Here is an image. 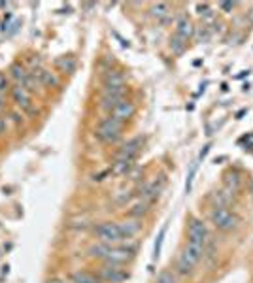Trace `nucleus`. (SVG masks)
I'll use <instances>...</instances> for the list:
<instances>
[{"instance_id":"nucleus-11","label":"nucleus","mask_w":253,"mask_h":283,"mask_svg":"<svg viewBox=\"0 0 253 283\" xmlns=\"http://www.w3.org/2000/svg\"><path fill=\"white\" fill-rule=\"evenodd\" d=\"M119 231H121L123 240H130V238H134L142 231V223L138 219H129L125 223H119Z\"/></svg>"},{"instance_id":"nucleus-31","label":"nucleus","mask_w":253,"mask_h":283,"mask_svg":"<svg viewBox=\"0 0 253 283\" xmlns=\"http://www.w3.org/2000/svg\"><path fill=\"white\" fill-rule=\"evenodd\" d=\"M47 283H66V279H61V277H55V279H49Z\"/></svg>"},{"instance_id":"nucleus-26","label":"nucleus","mask_w":253,"mask_h":283,"mask_svg":"<svg viewBox=\"0 0 253 283\" xmlns=\"http://www.w3.org/2000/svg\"><path fill=\"white\" fill-rule=\"evenodd\" d=\"M197 10H199L200 15H210V6H206V4H199Z\"/></svg>"},{"instance_id":"nucleus-7","label":"nucleus","mask_w":253,"mask_h":283,"mask_svg":"<svg viewBox=\"0 0 253 283\" xmlns=\"http://www.w3.org/2000/svg\"><path fill=\"white\" fill-rule=\"evenodd\" d=\"M123 99H125V87L104 89V95H102V99H100V108L104 111H112Z\"/></svg>"},{"instance_id":"nucleus-30","label":"nucleus","mask_w":253,"mask_h":283,"mask_svg":"<svg viewBox=\"0 0 253 283\" xmlns=\"http://www.w3.org/2000/svg\"><path fill=\"white\" fill-rule=\"evenodd\" d=\"M208 151H210V145H206V147H204V149L200 151V155H199V159H200V161H202V159H204V157L208 155Z\"/></svg>"},{"instance_id":"nucleus-1","label":"nucleus","mask_w":253,"mask_h":283,"mask_svg":"<svg viewBox=\"0 0 253 283\" xmlns=\"http://www.w3.org/2000/svg\"><path fill=\"white\" fill-rule=\"evenodd\" d=\"M202 253H204V248L202 246H197V243H191L187 242L185 249L182 251V255L178 257V272L182 274V276H187L193 272V268L199 265V260L202 259Z\"/></svg>"},{"instance_id":"nucleus-23","label":"nucleus","mask_w":253,"mask_h":283,"mask_svg":"<svg viewBox=\"0 0 253 283\" xmlns=\"http://www.w3.org/2000/svg\"><path fill=\"white\" fill-rule=\"evenodd\" d=\"M194 172H197V162H194L193 166H191V172H189V178H187V183H185V191H191V187H193V179H194Z\"/></svg>"},{"instance_id":"nucleus-20","label":"nucleus","mask_w":253,"mask_h":283,"mask_svg":"<svg viewBox=\"0 0 253 283\" xmlns=\"http://www.w3.org/2000/svg\"><path fill=\"white\" fill-rule=\"evenodd\" d=\"M165 232L166 229H161L159 236H157V242H155V248H153V259H157L161 255V248H163V242H165Z\"/></svg>"},{"instance_id":"nucleus-15","label":"nucleus","mask_w":253,"mask_h":283,"mask_svg":"<svg viewBox=\"0 0 253 283\" xmlns=\"http://www.w3.org/2000/svg\"><path fill=\"white\" fill-rule=\"evenodd\" d=\"M55 64H57V68L61 70V72H74L76 70V59L72 57V55H65V57H59L57 61H55Z\"/></svg>"},{"instance_id":"nucleus-6","label":"nucleus","mask_w":253,"mask_h":283,"mask_svg":"<svg viewBox=\"0 0 253 283\" xmlns=\"http://www.w3.org/2000/svg\"><path fill=\"white\" fill-rule=\"evenodd\" d=\"M12 99L21 111H25V114H34V106H32V100H30L29 89H25L23 85L12 87Z\"/></svg>"},{"instance_id":"nucleus-22","label":"nucleus","mask_w":253,"mask_h":283,"mask_svg":"<svg viewBox=\"0 0 253 283\" xmlns=\"http://www.w3.org/2000/svg\"><path fill=\"white\" fill-rule=\"evenodd\" d=\"M185 44H187V42L185 40H182V38H180V36H174V38H172V49H174V53H182L183 49H185Z\"/></svg>"},{"instance_id":"nucleus-12","label":"nucleus","mask_w":253,"mask_h":283,"mask_svg":"<svg viewBox=\"0 0 253 283\" xmlns=\"http://www.w3.org/2000/svg\"><path fill=\"white\" fill-rule=\"evenodd\" d=\"M125 87V76L118 70H108L104 76V89H118Z\"/></svg>"},{"instance_id":"nucleus-29","label":"nucleus","mask_w":253,"mask_h":283,"mask_svg":"<svg viewBox=\"0 0 253 283\" xmlns=\"http://www.w3.org/2000/svg\"><path fill=\"white\" fill-rule=\"evenodd\" d=\"M221 8H223L225 12H229V10H232V8H235V4H232V2H223V4H221Z\"/></svg>"},{"instance_id":"nucleus-27","label":"nucleus","mask_w":253,"mask_h":283,"mask_svg":"<svg viewBox=\"0 0 253 283\" xmlns=\"http://www.w3.org/2000/svg\"><path fill=\"white\" fill-rule=\"evenodd\" d=\"M10 119H12L13 123H19L21 119H23V114H17V111H13L12 116H10Z\"/></svg>"},{"instance_id":"nucleus-2","label":"nucleus","mask_w":253,"mask_h":283,"mask_svg":"<svg viewBox=\"0 0 253 283\" xmlns=\"http://www.w3.org/2000/svg\"><path fill=\"white\" fill-rule=\"evenodd\" d=\"M121 128H123V123H119L118 119H113L112 116L104 117V119L99 123V127H96V138L106 142V144H113V142H118L119 136H121Z\"/></svg>"},{"instance_id":"nucleus-17","label":"nucleus","mask_w":253,"mask_h":283,"mask_svg":"<svg viewBox=\"0 0 253 283\" xmlns=\"http://www.w3.org/2000/svg\"><path fill=\"white\" fill-rule=\"evenodd\" d=\"M10 72H12L13 80H17L19 83H23V80L27 78V74H29V72H25V68L21 64H13L12 68H10Z\"/></svg>"},{"instance_id":"nucleus-24","label":"nucleus","mask_w":253,"mask_h":283,"mask_svg":"<svg viewBox=\"0 0 253 283\" xmlns=\"http://www.w3.org/2000/svg\"><path fill=\"white\" fill-rule=\"evenodd\" d=\"M6 130H8V117L0 116V136L6 134Z\"/></svg>"},{"instance_id":"nucleus-8","label":"nucleus","mask_w":253,"mask_h":283,"mask_svg":"<svg viewBox=\"0 0 253 283\" xmlns=\"http://www.w3.org/2000/svg\"><path fill=\"white\" fill-rule=\"evenodd\" d=\"M187 236H189V242L191 243H197V246H202V248H204L206 238H208L206 225H204L200 219H191V223H189Z\"/></svg>"},{"instance_id":"nucleus-9","label":"nucleus","mask_w":253,"mask_h":283,"mask_svg":"<svg viewBox=\"0 0 253 283\" xmlns=\"http://www.w3.org/2000/svg\"><path fill=\"white\" fill-rule=\"evenodd\" d=\"M142 144H144V140H142V138H132L130 142H127V144H125L123 147H121V151H119L118 161L132 162V161H134V157L138 155V153H140Z\"/></svg>"},{"instance_id":"nucleus-32","label":"nucleus","mask_w":253,"mask_h":283,"mask_svg":"<svg viewBox=\"0 0 253 283\" xmlns=\"http://www.w3.org/2000/svg\"><path fill=\"white\" fill-rule=\"evenodd\" d=\"M2 110H4V99L0 97V114H2Z\"/></svg>"},{"instance_id":"nucleus-4","label":"nucleus","mask_w":253,"mask_h":283,"mask_svg":"<svg viewBox=\"0 0 253 283\" xmlns=\"http://www.w3.org/2000/svg\"><path fill=\"white\" fill-rule=\"evenodd\" d=\"M210 217H212L213 227L225 232L232 231V229H236V225H238V217H236L232 212H229L227 208H216Z\"/></svg>"},{"instance_id":"nucleus-13","label":"nucleus","mask_w":253,"mask_h":283,"mask_svg":"<svg viewBox=\"0 0 253 283\" xmlns=\"http://www.w3.org/2000/svg\"><path fill=\"white\" fill-rule=\"evenodd\" d=\"M194 34V27L187 17H180L176 23V36H180L182 40L187 42L191 36Z\"/></svg>"},{"instance_id":"nucleus-3","label":"nucleus","mask_w":253,"mask_h":283,"mask_svg":"<svg viewBox=\"0 0 253 283\" xmlns=\"http://www.w3.org/2000/svg\"><path fill=\"white\" fill-rule=\"evenodd\" d=\"M94 234L100 240V243H106V246H119L123 242L119 225H115V223H102L94 229Z\"/></svg>"},{"instance_id":"nucleus-10","label":"nucleus","mask_w":253,"mask_h":283,"mask_svg":"<svg viewBox=\"0 0 253 283\" xmlns=\"http://www.w3.org/2000/svg\"><path fill=\"white\" fill-rule=\"evenodd\" d=\"M110 116H112L113 119H118L119 123L129 121L130 117L134 116V104H132L130 100L123 99L118 106H115V108H113L112 111H110Z\"/></svg>"},{"instance_id":"nucleus-21","label":"nucleus","mask_w":253,"mask_h":283,"mask_svg":"<svg viewBox=\"0 0 253 283\" xmlns=\"http://www.w3.org/2000/svg\"><path fill=\"white\" fill-rule=\"evenodd\" d=\"M157 283H176V276L170 270L161 272L159 277H157Z\"/></svg>"},{"instance_id":"nucleus-25","label":"nucleus","mask_w":253,"mask_h":283,"mask_svg":"<svg viewBox=\"0 0 253 283\" xmlns=\"http://www.w3.org/2000/svg\"><path fill=\"white\" fill-rule=\"evenodd\" d=\"M199 40L200 42H208L210 40V30H206V29H202L199 32Z\"/></svg>"},{"instance_id":"nucleus-5","label":"nucleus","mask_w":253,"mask_h":283,"mask_svg":"<svg viewBox=\"0 0 253 283\" xmlns=\"http://www.w3.org/2000/svg\"><path fill=\"white\" fill-rule=\"evenodd\" d=\"M99 277L102 281H108V283H123L125 279H129V272L123 270L119 265H104L100 268V274Z\"/></svg>"},{"instance_id":"nucleus-14","label":"nucleus","mask_w":253,"mask_h":283,"mask_svg":"<svg viewBox=\"0 0 253 283\" xmlns=\"http://www.w3.org/2000/svg\"><path fill=\"white\" fill-rule=\"evenodd\" d=\"M70 281L72 283H100L102 279H100L99 276L91 274V272L80 270V272H74V274H72V276H70Z\"/></svg>"},{"instance_id":"nucleus-18","label":"nucleus","mask_w":253,"mask_h":283,"mask_svg":"<svg viewBox=\"0 0 253 283\" xmlns=\"http://www.w3.org/2000/svg\"><path fill=\"white\" fill-rule=\"evenodd\" d=\"M147 212V202L144 200V202H138L134 206V208L130 210V217H134V219H138V217H142V215Z\"/></svg>"},{"instance_id":"nucleus-16","label":"nucleus","mask_w":253,"mask_h":283,"mask_svg":"<svg viewBox=\"0 0 253 283\" xmlns=\"http://www.w3.org/2000/svg\"><path fill=\"white\" fill-rule=\"evenodd\" d=\"M168 12H170V6L165 4V2H159V4H155V6L151 8V13H153V17L157 19H165L166 15H168Z\"/></svg>"},{"instance_id":"nucleus-28","label":"nucleus","mask_w":253,"mask_h":283,"mask_svg":"<svg viewBox=\"0 0 253 283\" xmlns=\"http://www.w3.org/2000/svg\"><path fill=\"white\" fill-rule=\"evenodd\" d=\"M244 142H246L247 147H253V134H247L246 138H244Z\"/></svg>"},{"instance_id":"nucleus-19","label":"nucleus","mask_w":253,"mask_h":283,"mask_svg":"<svg viewBox=\"0 0 253 283\" xmlns=\"http://www.w3.org/2000/svg\"><path fill=\"white\" fill-rule=\"evenodd\" d=\"M6 91H12V87H10V76H8L6 72H0V97Z\"/></svg>"}]
</instances>
